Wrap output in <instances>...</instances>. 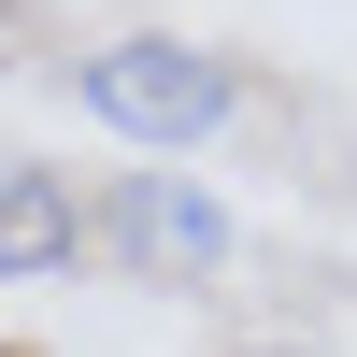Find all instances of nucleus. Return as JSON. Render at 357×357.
Here are the masks:
<instances>
[{
    "label": "nucleus",
    "instance_id": "nucleus-1",
    "mask_svg": "<svg viewBox=\"0 0 357 357\" xmlns=\"http://www.w3.org/2000/svg\"><path fill=\"white\" fill-rule=\"evenodd\" d=\"M72 100L100 114L114 143H215L229 114H243V72H229L215 43H186V29H114V43L72 57Z\"/></svg>",
    "mask_w": 357,
    "mask_h": 357
},
{
    "label": "nucleus",
    "instance_id": "nucleus-2",
    "mask_svg": "<svg viewBox=\"0 0 357 357\" xmlns=\"http://www.w3.org/2000/svg\"><path fill=\"white\" fill-rule=\"evenodd\" d=\"M114 257L158 272V286H200V272L229 257V215L186 186V172H129V186H114Z\"/></svg>",
    "mask_w": 357,
    "mask_h": 357
},
{
    "label": "nucleus",
    "instance_id": "nucleus-3",
    "mask_svg": "<svg viewBox=\"0 0 357 357\" xmlns=\"http://www.w3.org/2000/svg\"><path fill=\"white\" fill-rule=\"evenodd\" d=\"M86 257V200L57 186L43 158H0V286H43Z\"/></svg>",
    "mask_w": 357,
    "mask_h": 357
}]
</instances>
